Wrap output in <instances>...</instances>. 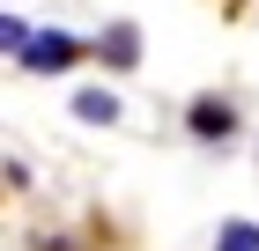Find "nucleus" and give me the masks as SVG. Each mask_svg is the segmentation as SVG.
<instances>
[{
  "instance_id": "f257e3e1",
  "label": "nucleus",
  "mask_w": 259,
  "mask_h": 251,
  "mask_svg": "<svg viewBox=\"0 0 259 251\" xmlns=\"http://www.w3.org/2000/svg\"><path fill=\"white\" fill-rule=\"evenodd\" d=\"M15 52H22V67H30V74H67V67L81 59V44L67 37V30H37V37H22Z\"/></svg>"
},
{
  "instance_id": "f03ea898",
  "label": "nucleus",
  "mask_w": 259,
  "mask_h": 251,
  "mask_svg": "<svg viewBox=\"0 0 259 251\" xmlns=\"http://www.w3.org/2000/svg\"><path fill=\"white\" fill-rule=\"evenodd\" d=\"M230 126H237V111H230V104H215V96L193 104V133H200V140H230Z\"/></svg>"
},
{
  "instance_id": "7ed1b4c3",
  "label": "nucleus",
  "mask_w": 259,
  "mask_h": 251,
  "mask_svg": "<svg viewBox=\"0 0 259 251\" xmlns=\"http://www.w3.org/2000/svg\"><path fill=\"white\" fill-rule=\"evenodd\" d=\"M74 118H89V126H111V118H119V96H111V89H81V96H74Z\"/></svg>"
},
{
  "instance_id": "20e7f679",
  "label": "nucleus",
  "mask_w": 259,
  "mask_h": 251,
  "mask_svg": "<svg viewBox=\"0 0 259 251\" xmlns=\"http://www.w3.org/2000/svg\"><path fill=\"white\" fill-rule=\"evenodd\" d=\"M104 59H111V67H134V59H141V30H134V22H119V30L104 37Z\"/></svg>"
},
{
  "instance_id": "39448f33",
  "label": "nucleus",
  "mask_w": 259,
  "mask_h": 251,
  "mask_svg": "<svg viewBox=\"0 0 259 251\" xmlns=\"http://www.w3.org/2000/svg\"><path fill=\"white\" fill-rule=\"evenodd\" d=\"M215 251H259V229H252V222H222Z\"/></svg>"
},
{
  "instance_id": "423d86ee",
  "label": "nucleus",
  "mask_w": 259,
  "mask_h": 251,
  "mask_svg": "<svg viewBox=\"0 0 259 251\" xmlns=\"http://www.w3.org/2000/svg\"><path fill=\"white\" fill-rule=\"evenodd\" d=\"M22 37H30V30H22V22H15V15H0V52H15V44H22Z\"/></svg>"
}]
</instances>
